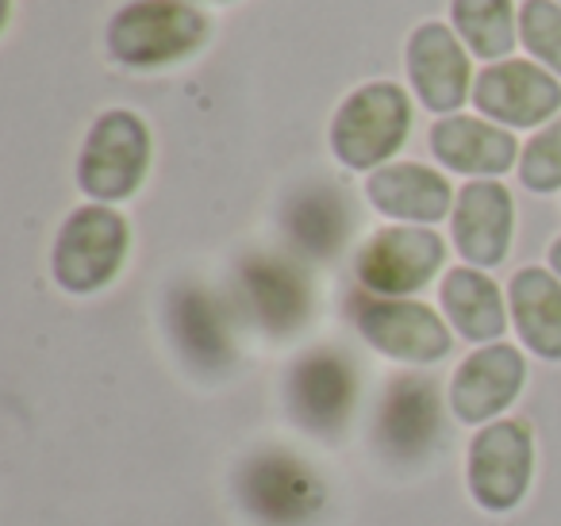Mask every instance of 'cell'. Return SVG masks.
I'll list each match as a JSON object with an SVG mask.
<instances>
[{
    "instance_id": "obj_1",
    "label": "cell",
    "mask_w": 561,
    "mask_h": 526,
    "mask_svg": "<svg viewBox=\"0 0 561 526\" xmlns=\"http://www.w3.org/2000/svg\"><path fill=\"white\" fill-rule=\"evenodd\" d=\"M469 492L484 511H512L527 495L535 446L519 419H492L469 442Z\"/></svg>"
},
{
    "instance_id": "obj_2",
    "label": "cell",
    "mask_w": 561,
    "mask_h": 526,
    "mask_svg": "<svg viewBox=\"0 0 561 526\" xmlns=\"http://www.w3.org/2000/svg\"><path fill=\"white\" fill-rule=\"evenodd\" d=\"M408 124H412L408 96L397 85H369L358 89L339 108L335 127H331V142H335V155L346 165L369 170V165L397 155L408 135Z\"/></svg>"
},
{
    "instance_id": "obj_3",
    "label": "cell",
    "mask_w": 561,
    "mask_h": 526,
    "mask_svg": "<svg viewBox=\"0 0 561 526\" xmlns=\"http://www.w3.org/2000/svg\"><path fill=\"white\" fill-rule=\"evenodd\" d=\"M127 254V227L112 208H81L62 227L55 247V277L70 293H93L108 285Z\"/></svg>"
},
{
    "instance_id": "obj_4",
    "label": "cell",
    "mask_w": 561,
    "mask_h": 526,
    "mask_svg": "<svg viewBox=\"0 0 561 526\" xmlns=\"http://www.w3.org/2000/svg\"><path fill=\"white\" fill-rule=\"evenodd\" d=\"M150 139L131 112H108L93 127L81 155V188L96 201H124L147 173Z\"/></svg>"
},
{
    "instance_id": "obj_5",
    "label": "cell",
    "mask_w": 561,
    "mask_h": 526,
    "mask_svg": "<svg viewBox=\"0 0 561 526\" xmlns=\"http://www.w3.org/2000/svg\"><path fill=\"white\" fill-rule=\"evenodd\" d=\"M446 258V247L427 227H389L369 239V247L358 258V273L374 293L400 296L423 288L438 273Z\"/></svg>"
},
{
    "instance_id": "obj_6",
    "label": "cell",
    "mask_w": 561,
    "mask_h": 526,
    "mask_svg": "<svg viewBox=\"0 0 561 526\" xmlns=\"http://www.w3.org/2000/svg\"><path fill=\"white\" fill-rule=\"evenodd\" d=\"M201 35L204 24L193 9L173 0H147L112 24V50L131 66H154L193 50Z\"/></svg>"
},
{
    "instance_id": "obj_7",
    "label": "cell",
    "mask_w": 561,
    "mask_h": 526,
    "mask_svg": "<svg viewBox=\"0 0 561 526\" xmlns=\"http://www.w3.org/2000/svg\"><path fill=\"white\" fill-rule=\"evenodd\" d=\"M362 334L374 342L381 354L397 362H443L450 354V331L431 308L415 300H369L358 311Z\"/></svg>"
},
{
    "instance_id": "obj_8",
    "label": "cell",
    "mask_w": 561,
    "mask_h": 526,
    "mask_svg": "<svg viewBox=\"0 0 561 526\" xmlns=\"http://www.w3.org/2000/svg\"><path fill=\"white\" fill-rule=\"evenodd\" d=\"M527 365L515 346H481L458 365L450 385V408L461 423H492V415L507 408L519 396Z\"/></svg>"
},
{
    "instance_id": "obj_9",
    "label": "cell",
    "mask_w": 561,
    "mask_h": 526,
    "mask_svg": "<svg viewBox=\"0 0 561 526\" xmlns=\"http://www.w3.org/2000/svg\"><path fill=\"white\" fill-rule=\"evenodd\" d=\"M477 108L484 116L512 127H535L550 119L561 104V89L550 73L530 62H504L492 66L477 78Z\"/></svg>"
},
{
    "instance_id": "obj_10",
    "label": "cell",
    "mask_w": 561,
    "mask_h": 526,
    "mask_svg": "<svg viewBox=\"0 0 561 526\" xmlns=\"http://www.w3.org/2000/svg\"><path fill=\"white\" fill-rule=\"evenodd\" d=\"M454 242L469 265H496L512 242V196L496 181L461 188L454 208Z\"/></svg>"
},
{
    "instance_id": "obj_11",
    "label": "cell",
    "mask_w": 561,
    "mask_h": 526,
    "mask_svg": "<svg viewBox=\"0 0 561 526\" xmlns=\"http://www.w3.org/2000/svg\"><path fill=\"white\" fill-rule=\"evenodd\" d=\"M408 66H412V81L431 112L461 108L469 89V66L446 27H420L412 39V50H408Z\"/></svg>"
},
{
    "instance_id": "obj_12",
    "label": "cell",
    "mask_w": 561,
    "mask_h": 526,
    "mask_svg": "<svg viewBox=\"0 0 561 526\" xmlns=\"http://www.w3.org/2000/svg\"><path fill=\"white\" fill-rule=\"evenodd\" d=\"M247 500L257 515L273 523L308 518L323 503V488L312 472L293 457H262L247 477Z\"/></svg>"
},
{
    "instance_id": "obj_13",
    "label": "cell",
    "mask_w": 561,
    "mask_h": 526,
    "mask_svg": "<svg viewBox=\"0 0 561 526\" xmlns=\"http://www.w3.org/2000/svg\"><path fill=\"white\" fill-rule=\"evenodd\" d=\"M431 150H435L438 162L458 173H504L515 162L512 135L473 116H450L435 124Z\"/></svg>"
},
{
    "instance_id": "obj_14",
    "label": "cell",
    "mask_w": 561,
    "mask_h": 526,
    "mask_svg": "<svg viewBox=\"0 0 561 526\" xmlns=\"http://www.w3.org/2000/svg\"><path fill=\"white\" fill-rule=\"evenodd\" d=\"M369 201L392 219H415V224H435L450 208V185L438 173L423 170V165L400 162L385 165L369 178L366 185Z\"/></svg>"
},
{
    "instance_id": "obj_15",
    "label": "cell",
    "mask_w": 561,
    "mask_h": 526,
    "mask_svg": "<svg viewBox=\"0 0 561 526\" xmlns=\"http://www.w3.org/2000/svg\"><path fill=\"white\" fill-rule=\"evenodd\" d=\"M512 316L519 339L538 357L561 362V285L546 270H523L512 277Z\"/></svg>"
},
{
    "instance_id": "obj_16",
    "label": "cell",
    "mask_w": 561,
    "mask_h": 526,
    "mask_svg": "<svg viewBox=\"0 0 561 526\" xmlns=\"http://www.w3.org/2000/svg\"><path fill=\"white\" fill-rule=\"evenodd\" d=\"M435 431H438L435 385H427V380H404V385L392 388L389 403L381 411V426H377L381 446L397 457H412L423 454L427 442H435Z\"/></svg>"
},
{
    "instance_id": "obj_17",
    "label": "cell",
    "mask_w": 561,
    "mask_h": 526,
    "mask_svg": "<svg viewBox=\"0 0 561 526\" xmlns=\"http://www.w3.org/2000/svg\"><path fill=\"white\" fill-rule=\"evenodd\" d=\"M443 308L469 342H492L507 327L496 285L477 270H454L443 281Z\"/></svg>"
},
{
    "instance_id": "obj_18",
    "label": "cell",
    "mask_w": 561,
    "mask_h": 526,
    "mask_svg": "<svg viewBox=\"0 0 561 526\" xmlns=\"http://www.w3.org/2000/svg\"><path fill=\"white\" fill-rule=\"evenodd\" d=\"M351 400H354V380L343 362H335V357H312V362L297 369L293 408H297V415L305 423L320 426V431L343 423V415L351 411Z\"/></svg>"
},
{
    "instance_id": "obj_19",
    "label": "cell",
    "mask_w": 561,
    "mask_h": 526,
    "mask_svg": "<svg viewBox=\"0 0 561 526\" xmlns=\"http://www.w3.org/2000/svg\"><path fill=\"white\" fill-rule=\"evenodd\" d=\"M461 39L481 58H500L512 50V9L507 0H454Z\"/></svg>"
},
{
    "instance_id": "obj_20",
    "label": "cell",
    "mask_w": 561,
    "mask_h": 526,
    "mask_svg": "<svg viewBox=\"0 0 561 526\" xmlns=\"http://www.w3.org/2000/svg\"><path fill=\"white\" fill-rule=\"evenodd\" d=\"M250 293H254L257 308H262L265 319H273V323L297 319L300 285L289 270H280V265H257V270H250Z\"/></svg>"
},
{
    "instance_id": "obj_21",
    "label": "cell",
    "mask_w": 561,
    "mask_h": 526,
    "mask_svg": "<svg viewBox=\"0 0 561 526\" xmlns=\"http://www.w3.org/2000/svg\"><path fill=\"white\" fill-rule=\"evenodd\" d=\"M519 178L535 193H553L561 185V119H553L546 132L527 142L519 162Z\"/></svg>"
},
{
    "instance_id": "obj_22",
    "label": "cell",
    "mask_w": 561,
    "mask_h": 526,
    "mask_svg": "<svg viewBox=\"0 0 561 526\" xmlns=\"http://www.w3.org/2000/svg\"><path fill=\"white\" fill-rule=\"evenodd\" d=\"M523 43L561 73V9L550 0H530L523 9Z\"/></svg>"
},
{
    "instance_id": "obj_23",
    "label": "cell",
    "mask_w": 561,
    "mask_h": 526,
    "mask_svg": "<svg viewBox=\"0 0 561 526\" xmlns=\"http://www.w3.org/2000/svg\"><path fill=\"white\" fill-rule=\"evenodd\" d=\"M297 235L308 247H320V250L331 247V239H335V216L323 211V204H305L297 219Z\"/></svg>"
},
{
    "instance_id": "obj_24",
    "label": "cell",
    "mask_w": 561,
    "mask_h": 526,
    "mask_svg": "<svg viewBox=\"0 0 561 526\" xmlns=\"http://www.w3.org/2000/svg\"><path fill=\"white\" fill-rule=\"evenodd\" d=\"M550 265H553V273L561 277V239L553 242V250H550Z\"/></svg>"
}]
</instances>
